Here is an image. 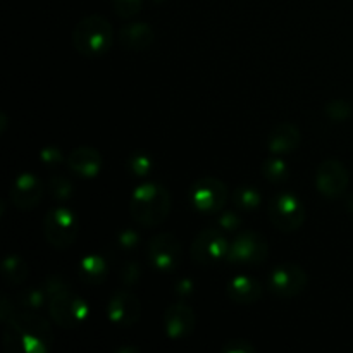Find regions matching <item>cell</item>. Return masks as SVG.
Segmentation results:
<instances>
[{"label":"cell","mask_w":353,"mask_h":353,"mask_svg":"<svg viewBox=\"0 0 353 353\" xmlns=\"http://www.w3.org/2000/svg\"><path fill=\"white\" fill-rule=\"evenodd\" d=\"M47 305L52 319L64 330H76L88 319L90 309L85 300L59 276H50L45 283Z\"/></svg>","instance_id":"cell-1"},{"label":"cell","mask_w":353,"mask_h":353,"mask_svg":"<svg viewBox=\"0 0 353 353\" xmlns=\"http://www.w3.org/2000/svg\"><path fill=\"white\" fill-rule=\"evenodd\" d=\"M171 193L159 183L140 185L130 200L131 216L145 228H155L164 223L171 214Z\"/></svg>","instance_id":"cell-2"},{"label":"cell","mask_w":353,"mask_h":353,"mask_svg":"<svg viewBox=\"0 0 353 353\" xmlns=\"http://www.w3.org/2000/svg\"><path fill=\"white\" fill-rule=\"evenodd\" d=\"M72 45L86 57H97L105 54L112 45V26L99 14L86 16L76 24L72 31Z\"/></svg>","instance_id":"cell-3"},{"label":"cell","mask_w":353,"mask_h":353,"mask_svg":"<svg viewBox=\"0 0 353 353\" xmlns=\"http://www.w3.org/2000/svg\"><path fill=\"white\" fill-rule=\"evenodd\" d=\"M6 326H12L19 331L26 353H47L54 347V333L50 324L33 310L16 312Z\"/></svg>","instance_id":"cell-4"},{"label":"cell","mask_w":353,"mask_h":353,"mask_svg":"<svg viewBox=\"0 0 353 353\" xmlns=\"http://www.w3.org/2000/svg\"><path fill=\"white\" fill-rule=\"evenodd\" d=\"M43 233L54 248L64 250L76 241L79 233V221L71 209L55 207L48 210L43 219Z\"/></svg>","instance_id":"cell-5"},{"label":"cell","mask_w":353,"mask_h":353,"mask_svg":"<svg viewBox=\"0 0 353 353\" xmlns=\"http://www.w3.org/2000/svg\"><path fill=\"white\" fill-rule=\"evenodd\" d=\"M269 243L257 231H241L230 245L226 261L238 265H257L268 259Z\"/></svg>","instance_id":"cell-6"},{"label":"cell","mask_w":353,"mask_h":353,"mask_svg":"<svg viewBox=\"0 0 353 353\" xmlns=\"http://www.w3.org/2000/svg\"><path fill=\"white\" fill-rule=\"evenodd\" d=\"M269 219L283 233L300 230L305 223V207L299 196L292 193H279L269 203Z\"/></svg>","instance_id":"cell-7"},{"label":"cell","mask_w":353,"mask_h":353,"mask_svg":"<svg viewBox=\"0 0 353 353\" xmlns=\"http://www.w3.org/2000/svg\"><path fill=\"white\" fill-rule=\"evenodd\" d=\"M230 199V190L221 179L214 176H205L199 181L193 183L192 192H190V200L193 207L202 214H216L221 212Z\"/></svg>","instance_id":"cell-8"},{"label":"cell","mask_w":353,"mask_h":353,"mask_svg":"<svg viewBox=\"0 0 353 353\" xmlns=\"http://www.w3.org/2000/svg\"><path fill=\"white\" fill-rule=\"evenodd\" d=\"M230 241L216 228H207L196 234L192 243V259L200 265H210L228 257Z\"/></svg>","instance_id":"cell-9"},{"label":"cell","mask_w":353,"mask_h":353,"mask_svg":"<svg viewBox=\"0 0 353 353\" xmlns=\"http://www.w3.org/2000/svg\"><path fill=\"white\" fill-rule=\"evenodd\" d=\"M307 281L309 278L300 265L283 264L272 269L268 285L272 295L279 296V299H293L307 288Z\"/></svg>","instance_id":"cell-10"},{"label":"cell","mask_w":353,"mask_h":353,"mask_svg":"<svg viewBox=\"0 0 353 353\" xmlns=\"http://www.w3.org/2000/svg\"><path fill=\"white\" fill-rule=\"evenodd\" d=\"M181 243L171 233H159L148 243L150 264L159 272H172L181 262Z\"/></svg>","instance_id":"cell-11"},{"label":"cell","mask_w":353,"mask_h":353,"mask_svg":"<svg viewBox=\"0 0 353 353\" xmlns=\"http://www.w3.org/2000/svg\"><path fill=\"white\" fill-rule=\"evenodd\" d=\"M350 183L348 169L338 159H326L319 164L316 172V186L326 199H338L343 195Z\"/></svg>","instance_id":"cell-12"},{"label":"cell","mask_w":353,"mask_h":353,"mask_svg":"<svg viewBox=\"0 0 353 353\" xmlns=\"http://www.w3.org/2000/svg\"><path fill=\"white\" fill-rule=\"evenodd\" d=\"M141 316V303L137 295L121 290L110 296L107 303V317L110 323L119 327H131L138 323Z\"/></svg>","instance_id":"cell-13"},{"label":"cell","mask_w":353,"mask_h":353,"mask_svg":"<svg viewBox=\"0 0 353 353\" xmlns=\"http://www.w3.org/2000/svg\"><path fill=\"white\" fill-rule=\"evenodd\" d=\"M43 195V183L33 172H23L17 176L10 188L9 199L16 209L31 210L40 203Z\"/></svg>","instance_id":"cell-14"},{"label":"cell","mask_w":353,"mask_h":353,"mask_svg":"<svg viewBox=\"0 0 353 353\" xmlns=\"http://www.w3.org/2000/svg\"><path fill=\"white\" fill-rule=\"evenodd\" d=\"M196 316L185 303H172L164 314V331L171 340H183L195 331Z\"/></svg>","instance_id":"cell-15"},{"label":"cell","mask_w":353,"mask_h":353,"mask_svg":"<svg viewBox=\"0 0 353 353\" xmlns=\"http://www.w3.org/2000/svg\"><path fill=\"white\" fill-rule=\"evenodd\" d=\"M68 165L76 176L95 178L102 169V155L93 147H78L69 154Z\"/></svg>","instance_id":"cell-16"},{"label":"cell","mask_w":353,"mask_h":353,"mask_svg":"<svg viewBox=\"0 0 353 353\" xmlns=\"http://www.w3.org/2000/svg\"><path fill=\"white\" fill-rule=\"evenodd\" d=\"M302 143V133L299 128L292 123H281L271 131L268 140L269 152L274 155L290 154V152L296 150Z\"/></svg>","instance_id":"cell-17"},{"label":"cell","mask_w":353,"mask_h":353,"mask_svg":"<svg viewBox=\"0 0 353 353\" xmlns=\"http://www.w3.org/2000/svg\"><path fill=\"white\" fill-rule=\"evenodd\" d=\"M226 293L234 303L248 305V303H255L261 300L262 285L250 276H236L228 283Z\"/></svg>","instance_id":"cell-18"},{"label":"cell","mask_w":353,"mask_h":353,"mask_svg":"<svg viewBox=\"0 0 353 353\" xmlns=\"http://www.w3.org/2000/svg\"><path fill=\"white\" fill-rule=\"evenodd\" d=\"M154 30L147 23H130L121 28L119 41L128 50H147L154 43Z\"/></svg>","instance_id":"cell-19"},{"label":"cell","mask_w":353,"mask_h":353,"mask_svg":"<svg viewBox=\"0 0 353 353\" xmlns=\"http://www.w3.org/2000/svg\"><path fill=\"white\" fill-rule=\"evenodd\" d=\"M79 278L85 285L99 286L107 278V262L100 255H86L79 262Z\"/></svg>","instance_id":"cell-20"},{"label":"cell","mask_w":353,"mask_h":353,"mask_svg":"<svg viewBox=\"0 0 353 353\" xmlns=\"http://www.w3.org/2000/svg\"><path fill=\"white\" fill-rule=\"evenodd\" d=\"M28 274H30L28 262L21 255H7L2 261V276L10 286L23 285Z\"/></svg>","instance_id":"cell-21"},{"label":"cell","mask_w":353,"mask_h":353,"mask_svg":"<svg viewBox=\"0 0 353 353\" xmlns=\"http://www.w3.org/2000/svg\"><path fill=\"white\" fill-rule=\"evenodd\" d=\"M233 202L241 210H255L262 202V193L254 186H238L233 193Z\"/></svg>","instance_id":"cell-22"},{"label":"cell","mask_w":353,"mask_h":353,"mask_svg":"<svg viewBox=\"0 0 353 353\" xmlns=\"http://www.w3.org/2000/svg\"><path fill=\"white\" fill-rule=\"evenodd\" d=\"M290 168L283 159L279 157H269L265 159L262 164V174L268 181L271 183H281L288 178Z\"/></svg>","instance_id":"cell-23"},{"label":"cell","mask_w":353,"mask_h":353,"mask_svg":"<svg viewBox=\"0 0 353 353\" xmlns=\"http://www.w3.org/2000/svg\"><path fill=\"white\" fill-rule=\"evenodd\" d=\"M45 302H47V292L45 290L41 292L38 288H28L17 295V303H19L23 310H33V312H37L38 309L43 307Z\"/></svg>","instance_id":"cell-24"},{"label":"cell","mask_w":353,"mask_h":353,"mask_svg":"<svg viewBox=\"0 0 353 353\" xmlns=\"http://www.w3.org/2000/svg\"><path fill=\"white\" fill-rule=\"evenodd\" d=\"M48 190H50V195L54 196L59 202H64L69 196L72 195V183L69 181V178L65 176H54L50 178V183H48Z\"/></svg>","instance_id":"cell-25"},{"label":"cell","mask_w":353,"mask_h":353,"mask_svg":"<svg viewBox=\"0 0 353 353\" xmlns=\"http://www.w3.org/2000/svg\"><path fill=\"white\" fill-rule=\"evenodd\" d=\"M324 112L333 121H347L352 117L353 110L350 103L345 102V100H333L324 107Z\"/></svg>","instance_id":"cell-26"},{"label":"cell","mask_w":353,"mask_h":353,"mask_svg":"<svg viewBox=\"0 0 353 353\" xmlns=\"http://www.w3.org/2000/svg\"><path fill=\"white\" fill-rule=\"evenodd\" d=\"M154 164L147 154H134L128 159V169L133 176H147L152 171Z\"/></svg>","instance_id":"cell-27"},{"label":"cell","mask_w":353,"mask_h":353,"mask_svg":"<svg viewBox=\"0 0 353 353\" xmlns=\"http://www.w3.org/2000/svg\"><path fill=\"white\" fill-rule=\"evenodd\" d=\"M141 3H143V0H112L114 12L123 19L137 16L141 10Z\"/></svg>","instance_id":"cell-28"},{"label":"cell","mask_w":353,"mask_h":353,"mask_svg":"<svg viewBox=\"0 0 353 353\" xmlns=\"http://www.w3.org/2000/svg\"><path fill=\"white\" fill-rule=\"evenodd\" d=\"M223 353H255L257 348L252 341L243 340V338H236V340H228L226 343L221 347Z\"/></svg>","instance_id":"cell-29"},{"label":"cell","mask_w":353,"mask_h":353,"mask_svg":"<svg viewBox=\"0 0 353 353\" xmlns=\"http://www.w3.org/2000/svg\"><path fill=\"white\" fill-rule=\"evenodd\" d=\"M141 278V268L138 262H128L123 269H121V281L126 286H134Z\"/></svg>","instance_id":"cell-30"},{"label":"cell","mask_w":353,"mask_h":353,"mask_svg":"<svg viewBox=\"0 0 353 353\" xmlns=\"http://www.w3.org/2000/svg\"><path fill=\"white\" fill-rule=\"evenodd\" d=\"M40 161L43 162L48 168H55V165L61 164L64 161V155H62L61 148L54 147V145H48V147L41 148L40 150Z\"/></svg>","instance_id":"cell-31"},{"label":"cell","mask_w":353,"mask_h":353,"mask_svg":"<svg viewBox=\"0 0 353 353\" xmlns=\"http://www.w3.org/2000/svg\"><path fill=\"white\" fill-rule=\"evenodd\" d=\"M217 223H219V226L223 228L224 231H238L241 228V217L238 216L236 212L228 210V212L221 214Z\"/></svg>","instance_id":"cell-32"},{"label":"cell","mask_w":353,"mask_h":353,"mask_svg":"<svg viewBox=\"0 0 353 353\" xmlns=\"http://www.w3.org/2000/svg\"><path fill=\"white\" fill-rule=\"evenodd\" d=\"M117 243H119V247L124 248V250H133V248H137L138 243H140V234L134 230H124L121 231L119 236H117Z\"/></svg>","instance_id":"cell-33"},{"label":"cell","mask_w":353,"mask_h":353,"mask_svg":"<svg viewBox=\"0 0 353 353\" xmlns=\"http://www.w3.org/2000/svg\"><path fill=\"white\" fill-rule=\"evenodd\" d=\"M193 290H195V283L192 281V279H181V281L176 283V295L181 296V299H188L190 295L193 293Z\"/></svg>","instance_id":"cell-34"},{"label":"cell","mask_w":353,"mask_h":353,"mask_svg":"<svg viewBox=\"0 0 353 353\" xmlns=\"http://www.w3.org/2000/svg\"><path fill=\"white\" fill-rule=\"evenodd\" d=\"M117 353H140V348L137 347H123L117 350Z\"/></svg>","instance_id":"cell-35"},{"label":"cell","mask_w":353,"mask_h":353,"mask_svg":"<svg viewBox=\"0 0 353 353\" xmlns=\"http://www.w3.org/2000/svg\"><path fill=\"white\" fill-rule=\"evenodd\" d=\"M347 209L350 210V212L353 214V193L347 199Z\"/></svg>","instance_id":"cell-36"},{"label":"cell","mask_w":353,"mask_h":353,"mask_svg":"<svg viewBox=\"0 0 353 353\" xmlns=\"http://www.w3.org/2000/svg\"><path fill=\"white\" fill-rule=\"evenodd\" d=\"M154 2H157V3H161V2H164V0H154Z\"/></svg>","instance_id":"cell-37"},{"label":"cell","mask_w":353,"mask_h":353,"mask_svg":"<svg viewBox=\"0 0 353 353\" xmlns=\"http://www.w3.org/2000/svg\"><path fill=\"white\" fill-rule=\"evenodd\" d=\"M352 350H353V347H352Z\"/></svg>","instance_id":"cell-38"}]
</instances>
